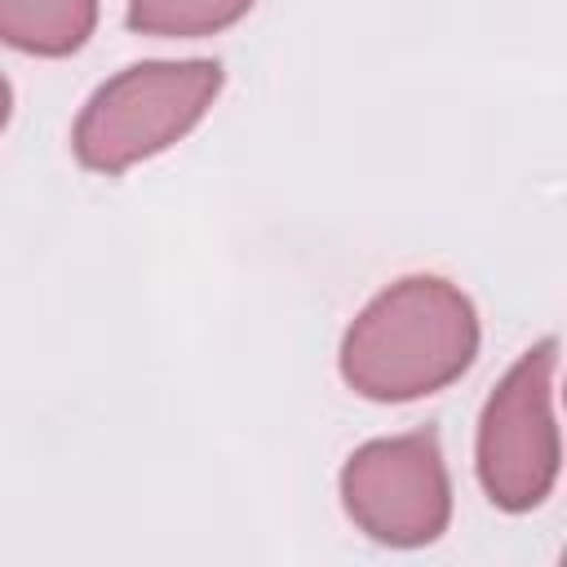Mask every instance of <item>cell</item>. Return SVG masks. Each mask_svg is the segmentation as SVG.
Returning a JSON list of instances; mask_svg holds the SVG:
<instances>
[{
  "label": "cell",
  "mask_w": 567,
  "mask_h": 567,
  "mask_svg": "<svg viewBox=\"0 0 567 567\" xmlns=\"http://www.w3.org/2000/svg\"><path fill=\"white\" fill-rule=\"evenodd\" d=\"M478 310L439 275L381 288L341 337V381L372 403H408L447 390L478 359Z\"/></svg>",
  "instance_id": "cell-1"
},
{
  "label": "cell",
  "mask_w": 567,
  "mask_h": 567,
  "mask_svg": "<svg viewBox=\"0 0 567 567\" xmlns=\"http://www.w3.org/2000/svg\"><path fill=\"white\" fill-rule=\"evenodd\" d=\"M221 66L208 58L133 62L84 102L71 151L89 173H128L133 164L177 146L217 102Z\"/></svg>",
  "instance_id": "cell-2"
},
{
  "label": "cell",
  "mask_w": 567,
  "mask_h": 567,
  "mask_svg": "<svg viewBox=\"0 0 567 567\" xmlns=\"http://www.w3.org/2000/svg\"><path fill=\"white\" fill-rule=\"evenodd\" d=\"M558 381V337L536 341L523 359L501 377L478 416L474 470L487 501L505 514L536 509L563 470V439L554 412Z\"/></svg>",
  "instance_id": "cell-3"
},
{
  "label": "cell",
  "mask_w": 567,
  "mask_h": 567,
  "mask_svg": "<svg viewBox=\"0 0 567 567\" xmlns=\"http://www.w3.org/2000/svg\"><path fill=\"white\" fill-rule=\"evenodd\" d=\"M350 523L390 549H421L452 523V478L434 430L390 434L354 447L341 465Z\"/></svg>",
  "instance_id": "cell-4"
},
{
  "label": "cell",
  "mask_w": 567,
  "mask_h": 567,
  "mask_svg": "<svg viewBox=\"0 0 567 567\" xmlns=\"http://www.w3.org/2000/svg\"><path fill=\"white\" fill-rule=\"evenodd\" d=\"M97 27V0H0V44L31 58H71Z\"/></svg>",
  "instance_id": "cell-5"
},
{
  "label": "cell",
  "mask_w": 567,
  "mask_h": 567,
  "mask_svg": "<svg viewBox=\"0 0 567 567\" xmlns=\"http://www.w3.org/2000/svg\"><path fill=\"white\" fill-rule=\"evenodd\" d=\"M252 0H128V27L155 40H199L235 27Z\"/></svg>",
  "instance_id": "cell-6"
},
{
  "label": "cell",
  "mask_w": 567,
  "mask_h": 567,
  "mask_svg": "<svg viewBox=\"0 0 567 567\" xmlns=\"http://www.w3.org/2000/svg\"><path fill=\"white\" fill-rule=\"evenodd\" d=\"M9 115H13V89H9V80L0 75V133H4V124H9Z\"/></svg>",
  "instance_id": "cell-7"
}]
</instances>
